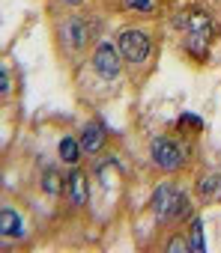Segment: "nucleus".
I'll use <instances>...</instances> for the list:
<instances>
[{"label":"nucleus","instance_id":"6e6552de","mask_svg":"<svg viewBox=\"0 0 221 253\" xmlns=\"http://www.w3.org/2000/svg\"><path fill=\"white\" fill-rule=\"evenodd\" d=\"M102 146H105V128L99 122H90L81 134V149L87 155H96V152H102Z\"/></svg>","mask_w":221,"mask_h":253},{"label":"nucleus","instance_id":"20e7f679","mask_svg":"<svg viewBox=\"0 0 221 253\" xmlns=\"http://www.w3.org/2000/svg\"><path fill=\"white\" fill-rule=\"evenodd\" d=\"M120 57L123 54H117V48L114 45H108V42H102L99 48H96V54H93V69H96V75H102V78H117L120 75Z\"/></svg>","mask_w":221,"mask_h":253},{"label":"nucleus","instance_id":"9d476101","mask_svg":"<svg viewBox=\"0 0 221 253\" xmlns=\"http://www.w3.org/2000/svg\"><path fill=\"white\" fill-rule=\"evenodd\" d=\"M197 191H200V197H203L206 203H215V200H221V176H218V173H209V176H203V179L197 182Z\"/></svg>","mask_w":221,"mask_h":253},{"label":"nucleus","instance_id":"7ed1b4c3","mask_svg":"<svg viewBox=\"0 0 221 253\" xmlns=\"http://www.w3.org/2000/svg\"><path fill=\"white\" fill-rule=\"evenodd\" d=\"M153 161H156V167H162V170H179L182 161H185V155H182V149H179L176 140L159 137V140H153Z\"/></svg>","mask_w":221,"mask_h":253},{"label":"nucleus","instance_id":"f3484780","mask_svg":"<svg viewBox=\"0 0 221 253\" xmlns=\"http://www.w3.org/2000/svg\"><path fill=\"white\" fill-rule=\"evenodd\" d=\"M66 3H81V0H66Z\"/></svg>","mask_w":221,"mask_h":253},{"label":"nucleus","instance_id":"f257e3e1","mask_svg":"<svg viewBox=\"0 0 221 253\" xmlns=\"http://www.w3.org/2000/svg\"><path fill=\"white\" fill-rule=\"evenodd\" d=\"M182 203H185L182 191H179L176 185L165 182V185H159V188H156V194H153V203H150V206H153V214L159 217V223H167V220H176V214H179Z\"/></svg>","mask_w":221,"mask_h":253},{"label":"nucleus","instance_id":"9b49d317","mask_svg":"<svg viewBox=\"0 0 221 253\" xmlns=\"http://www.w3.org/2000/svg\"><path fill=\"white\" fill-rule=\"evenodd\" d=\"M63 182H66V179H60V173H57L54 167H48V170L42 173V191H45L48 197H57V194L63 191Z\"/></svg>","mask_w":221,"mask_h":253},{"label":"nucleus","instance_id":"f03ea898","mask_svg":"<svg viewBox=\"0 0 221 253\" xmlns=\"http://www.w3.org/2000/svg\"><path fill=\"white\" fill-rule=\"evenodd\" d=\"M150 36L144 30H126L120 36V54L129 60V63H144L150 57Z\"/></svg>","mask_w":221,"mask_h":253},{"label":"nucleus","instance_id":"f8f14e48","mask_svg":"<svg viewBox=\"0 0 221 253\" xmlns=\"http://www.w3.org/2000/svg\"><path fill=\"white\" fill-rule=\"evenodd\" d=\"M78 155H81V143H75L72 137H63L60 140V158L66 164H78Z\"/></svg>","mask_w":221,"mask_h":253},{"label":"nucleus","instance_id":"39448f33","mask_svg":"<svg viewBox=\"0 0 221 253\" xmlns=\"http://www.w3.org/2000/svg\"><path fill=\"white\" fill-rule=\"evenodd\" d=\"M60 39H63V45H66V48L81 51V48L87 45V39H90V27L84 24V18L72 15V18H66V21H63V27H60Z\"/></svg>","mask_w":221,"mask_h":253},{"label":"nucleus","instance_id":"dca6fc26","mask_svg":"<svg viewBox=\"0 0 221 253\" xmlns=\"http://www.w3.org/2000/svg\"><path fill=\"white\" fill-rule=\"evenodd\" d=\"M167 250H176V253H179V250H191V244H188V241H182V238H170Z\"/></svg>","mask_w":221,"mask_h":253},{"label":"nucleus","instance_id":"ddd939ff","mask_svg":"<svg viewBox=\"0 0 221 253\" xmlns=\"http://www.w3.org/2000/svg\"><path fill=\"white\" fill-rule=\"evenodd\" d=\"M206 45H209L206 39H200V36H188V33H185V48H188L197 60H206Z\"/></svg>","mask_w":221,"mask_h":253},{"label":"nucleus","instance_id":"0eeeda50","mask_svg":"<svg viewBox=\"0 0 221 253\" xmlns=\"http://www.w3.org/2000/svg\"><path fill=\"white\" fill-rule=\"evenodd\" d=\"M66 197L72 206H87V176L81 170H72L66 176Z\"/></svg>","mask_w":221,"mask_h":253},{"label":"nucleus","instance_id":"2eb2a0df","mask_svg":"<svg viewBox=\"0 0 221 253\" xmlns=\"http://www.w3.org/2000/svg\"><path fill=\"white\" fill-rule=\"evenodd\" d=\"M126 3H129L132 9H138V12H150V9H153V0H126Z\"/></svg>","mask_w":221,"mask_h":253},{"label":"nucleus","instance_id":"423d86ee","mask_svg":"<svg viewBox=\"0 0 221 253\" xmlns=\"http://www.w3.org/2000/svg\"><path fill=\"white\" fill-rule=\"evenodd\" d=\"M179 27H185L188 36H200L206 42H212V36H215V24L206 12H188L185 18H179Z\"/></svg>","mask_w":221,"mask_h":253},{"label":"nucleus","instance_id":"4468645a","mask_svg":"<svg viewBox=\"0 0 221 253\" xmlns=\"http://www.w3.org/2000/svg\"><path fill=\"white\" fill-rule=\"evenodd\" d=\"M188 244H191V250H206V241H203V223L194 217L191 220V238H188Z\"/></svg>","mask_w":221,"mask_h":253},{"label":"nucleus","instance_id":"1a4fd4ad","mask_svg":"<svg viewBox=\"0 0 221 253\" xmlns=\"http://www.w3.org/2000/svg\"><path fill=\"white\" fill-rule=\"evenodd\" d=\"M0 232L9 238H18V235H24V220L12 209H3V214H0Z\"/></svg>","mask_w":221,"mask_h":253}]
</instances>
